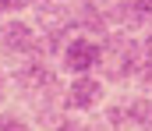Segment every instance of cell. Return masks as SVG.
Here are the masks:
<instances>
[{"instance_id":"1","label":"cell","mask_w":152,"mask_h":131,"mask_svg":"<svg viewBox=\"0 0 152 131\" xmlns=\"http://www.w3.org/2000/svg\"><path fill=\"white\" fill-rule=\"evenodd\" d=\"M113 110H106L103 117L113 124L117 131H152V99H120L110 103Z\"/></svg>"},{"instance_id":"2","label":"cell","mask_w":152,"mask_h":131,"mask_svg":"<svg viewBox=\"0 0 152 131\" xmlns=\"http://www.w3.org/2000/svg\"><path fill=\"white\" fill-rule=\"evenodd\" d=\"M103 60V46L88 36H75L64 46V71L67 75H92L96 64Z\"/></svg>"},{"instance_id":"3","label":"cell","mask_w":152,"mask_h":131,"mask_svg":"<svg viewBox=\"0 0 152 131\" xmlns=\"http://www.w3.org/2000/svg\"><path fill=\"white\" fill-rule=\"evenodd\" d=\"M0 46H4L7 53H14V57H36L42 39H39V32L28 21L14 18V21H7V25L0 29Z\"/></svg>"},{"instance_id":"4","label":"cell","mask_w":152,"mask_h":131,"mask_svg":"<svg viewBox=\"0 0 152 131\" xmlns=\"http://www.w3.org/2000/svg\"><path fill=\"white\" fill-rule=\"evenodd\" d=\"M103 96H106V89L99 78H92V75H75L67 89H64V106H71V110H96L99 103H103Z\"/></svg>"},{"instance_id":"5","label":"cell","mask_w":152,"mask_h":131,"mask_svg":"<svg viewBox=\"0 0 152 131\" xmlns=\"http://www.w3.org/2000/svg\"><path fill=\"white\" fill-rule=\"evenodd\" d=\"M0 131H32V117L21 106H4L0 110Z\"/></svg>"},{"instance_id":"6","label":"cell","mask_w":152,"mask_h":131,"mask_svg":"<svg viewBox=\"0 0 152 131\" xmlns=\"http://www.w3.org/2000/svg\"><path fill=\"white\" fill-rule=\"evenodd\" d=\"M25 7V0H0V14H18Z\"/></svg>"},{"instance_id":"7","label":"cell","mask_w":152,"mask_h":131,"mask_svg":"<svg viewBox=\"0 0 152 131\" xmlns=\"http://www.w3.org/2000/svg\"><path fill=\"white\" fill-rule=\"evenodd\" d=\"M85 131H117V128L110 124V121H106V117H99L96 124H85Z\"/></svg>"},{"instance_id":"8","label":"cell","mask_w":152,"mask_h":131,"mask_svg":"<svg viewBox=\"0 0 152 131\" xmlns=\"http://www.w3.org/2000/svg\"><path fill=\"white\" fill-rule=\"evenodd\" d=\"M39 4H46V0H39Z\"/></svg>"}]
</instances>
